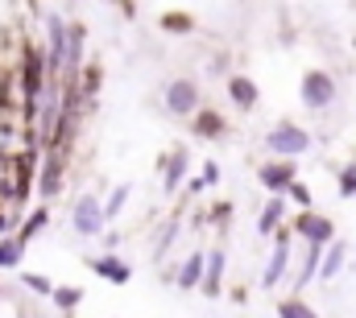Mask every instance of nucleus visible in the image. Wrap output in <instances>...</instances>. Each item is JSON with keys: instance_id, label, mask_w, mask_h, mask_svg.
Returning <instances> with one entry per match:
<instances>
[{"instance_id": "24", "label": "nucleus", "mask_w": 356, "mask_h": 318, "mask_svg": "<svg viewBox=\"0 0 356 318\" xmlns=\"http://www.w3.org/2000/svg\"><path fill=\"white\" fill-rule=\"evenodd\" d=\"M50 298H54L58 310H75V306L83 302V290H79V285H63V290H54Z\"/></svg>"}, {"instance_id": "16", "label": "nucleus", "mask_w": 356, "mask_h": 318, "mask_svg": "<svg viewBox=\"0 0 356 318\" xmlns=\"http://www.w3.org/2000/svg\"><path fill=\"white\" fill-rule=\"evenodd\" d=\"M282 219H286V207H282V199H269L266 207H261V219H257V232H261V236H273Z\"/></svg>"}, {"instance_id": "29", "label": "nucleus", "mask_w": 356, "mask_h": 318, "mask_svg": "<svg viewBox=\"0 0 356 318\" xmlns=\"http://www.w3.org/2000/svg\"><path fill=\"white\" fill-rule=\"evenodd\" d=\"M199 182H203V186H216V182H220V165H216V161H207V165H203V174H199Z\"/></svg>"}, {"instance_id": "11", "label": "nucleus", "mask_w": 356, "mask_h": 318, "mask_svg": "<svg viewBox=\"0 0 356 318\" xmlns=\"http://www.w3.org/2000/svg\"><path fill=\"white\" fill-rule=\"evenodd\" d=\"M286 244H290V232H277V248L269 252V265H266V273H261V285H266V290L277 285V277H282L286 265H290V248H286Z\"/></svg>"}, {"instance_id": "27", "label": "nucleus", "mask_w": 356, "mask_h": 318, "mask_svg": "<svg viewBox=\"0 0 356 318\" xmlns=\"http://www.w3.org/2000/svg\"><path fill=\"white\" fill-rule=\"evenodd\" d=\"M286 194H290V199H294V203H298V207H307V211H311V186H302V182H298V178H294V182H290V186H286Z\"/></svg>"}, {"instance_id": "13", "label": "nucleus", "mask_w": 356, "mask_h": 318, "mask_svg": "<svg viewBox=\"0 0 356 318\" xmlns=\"http://www.w3.org/2000/svg\"><path fill=\"white\" fill-rule=\"evenodd\" d=\"M83 37H88V29H83V25H67V58H63L67 75H75V71H79V62H83Z\"/></svg>"}, {"instance_id": "21", "label": "nucleus", "mask_w": 356, "mask_h": 318, "mask_svg": "<svg viewBox=\"0 0 356 318\" xmlns=\"http://www.w3.org/2000/svg\"><path fill=\"white\" fill-rule=\"evenodd\" d=\"M323 252H327V256L319 260V277H323V281H332V277H336V269H340V260H344V244H332V248H323Z\"/></svg>"}, {"instance_id": "28", "label": "nucleus", "mask_w": 356, "mask_h": 318, "mask_svg": "<svg viewBox=\"0 0 356 318\" xmlns=\"http://www.w3.org/2000/svg\"><path fill=\"white\" fill-rule=\"evenodd\" d=\"M58 190V161H50V169L42 174V194H54Z\"/></svg>"}, {"instance_id": "14", "label": "nucleus", "mask_w": 356, "mask_h": 318, "mask_svg": "<svg viewBox=\"0 0 356 318\" xmlns=\"http://www.w3.org/2000/svg\"><path fill=\"white\" fill-rule=\"evenodd\" d=\"M38 91H42V54L29 50V54H25V95H29V108H33Z\"/></svg>"}, {"instance_id": "2", "label": "nucleus", "mask_w": 356, "mask_h": 318, "mask_svg": "<svg viewBox=\"0 0 356 318\" xmlns=\"http://www.w3.org/2000/svg\"><path fill=\"white\" fill-rule=\"evenodd\" d=\"M336 91H340L336 79H332L327 71H319V67H315V71H307V75H302L298 99H302L311 112H323V108H332V103H336Z\"/></svg>"}, {"instance_id": "9", "label": "nucleus", "mask_w": 356, "mask_h": 318, "mask_svg": "<svg viewBox=\"0 0 356 318\" xmlns=\"http://www.w3.org/2000/svg\"><path fill=\"white\" fill-rule=\"evenodd\" d=\"M91 273L104 277V281H112V285H129V281H133V269H129L120 256H112V252H108V256H95V260H91Z\"/></svg>"}, {"instance_id": "25", "label": "nucleus", "mask_w": 356, "mask_h": 318, "mask_svg": "<svg viewBox=\"0 0 356 318\" xmlns=\"http://www.w3.org/2000/svg\"><path fill=\"white\" fill-rule=\"evenodd\" d=\"M336 194H340V199H356V161H348V165L340 169V178H336Z\"/></svg>"}, {"instance_id": "18", "label": "nucleus", "mask_w": 356, "mask_h": 318, "mask_svg": "<svg viewBox=\"0 0 356 318\" xmlns=\"http://www.w3.org/2000/svg\"><path fill=\"white\" fill-rule=\"evenodd\" d=\"M46 224H50V211H46V207H38V211H33V215H29V219L21 224V232H17V244L25 248L29 240H33L38 232H42V228H46Z\"/></svg>"}, {"instance_id": "12", "label": "nucleus", "mask_w": 356, "mask_h": 318, "mask_svg": "<svg viewBox=\"0 0 356 318\" xmlns=\"http://www.w3.org/2000/svg\"><path fill=\"white\" fill-rule=\"evenodd\" d=\"M228 99H232L241 112H253L257 99H261V91H257V83L249 79V75H232V79H228Z\"/></svg>"}, {"instance_id": "22", "label": "nucleus", "mask_w": 356, "mask_h": 318, "mask_svg": "<svg viewBox=\"0 0 356 318\" xmlns=\"http://www.w3.org/2000/svg\"><path fill=\"white\" fill-rule=\"evenodd\" d=\"M277 318H319L302 298H286V302H277Z\"/></svg>"}, {"instance_id": "4", "label": "nucleus", "mask_w": 356, "mask_h": 318, "mask_svg": "<svg viewBox=\"0 0 356 318\" xmlns=\"http://www.w3.org/2000/svg\"><path fill=\"white\" fill-rule=\"evenodd\" d=\"M294 232L307 240L311 248H327V244H336V224H332L327 215H315V211H302V215L294 219Z\"/></svg>"}, {"instance_id": "10", "label": "nucleus", "mask_w": 356, "mask_h": 318, "mask_svg": "<svg viewBox=\"0 0 356 318\" xmlns=\"http://www.w3.org/2000/svg\"><path fill=\"white\" fill-rule=\"evenodd\" d=\"M199 290L207 298H216L224 290V248H211V256H203V281H199Z\"/></svg>"}, {"instance_id": "20", "label": "nucleus", "mask_w": 356, "mask_h": 318, "mask_svg": "<svg viewBox=\"0 0 356 318\" xmlns=\"http://www.w3.org/2000/svg\"><path fill=\"white\" fill-rule=\"evenodd\" d=\"M166 33H191L195 29V17L191 12H162V21H158Z\"/></svg>"}, {"instance_id": "8", "label": "nucleus", "mask_w": 356, "mask_h": 318, "mask_svg": "<svg viewBox=\"0 0 356 318\" xmlns=\"http://www.w3.org/2000/svg\"><path fill=\"white\" fill-rule=\"evenodd\" d=\"M191 128H195V137H199V141H220V137L228 133V120H224L216 108H199Z\"/></svg>"}, {"instance_id": "5", "label": "nucleus", "mask_w": 356, "mask_h": 318, "mask_svg": "<svg viewBox=\"0 0 356 318\" xmlns=\"http://www.w3.org/2000/svg\"><path fill=\"white\" fill-rule=\"evenodd\" d=\"M75 232L83 240H91V236H99L104 232V207H99V199L95 194H79V203H75Z\"/></svg>"}, {"instance_id": "15", "label": "nucleus", "mask_w": 356, "mask_h": 318, "mask_svg": "<svg viewBox=\"0 0 356 318\" xmlns=\"http://www.w3.org/2000/svg\"><path fill=\"white\" fill-rule=\"evenodd\" d=\"M203 281V252H191L186 265L178 269V290H195Z\"/></svg>"}, {"instance_id": "26", "label": "nucleus", "mask_w": 356, "mask_h": 318, "mask_svg": "<svg viewBox=\"0 0 356 318\" xmlns=\"http://www.w3.org/2000/svg\"><path fill=\"white\" fill-rule=\"evenodd\" d=\"M21 285H29L33 294H42V298H50L54 294V281L50 277H42V273H21Z\"/></svg>"}, {"instance_id": "23", "label": "nucleus", "mask_w": 356, "mask_h": 318, "mask_svg": "<svg viewBox=\"0 0 356 318\" xmlns=\"http://www.w3.org/2000/svg\"><path fill=\"white\" fill-rule=\"evenodd\" d=\"M129 194H133V186H116V190H112V199H108V203H99V207H104V224L120 215V207L129 203Z\"/></svg>"}, {"instance_id": "19", "label": "nucleus", "mask_w": 356, "mask_h": 318, "mask_svg": "<svg viewBox=\"0 0 356 318\" xmlns=\"http://www.w3.org/2000/svg\"><path fill=\"white\" fill-rule=\"evenodd\" d=\"M21 256H25V248L17 244V236L0 240V269H17V265H21Z\"/></svg>"}, {"instance_id": "31", "label": "nucleus", "mask_w": 356, "mask_h": 318, "mask_svg": "<svg viewBox=\"0 0 356 318\" xmlns=\"http://www.w3.org/2000/svg\"><path fill=\"white\" fill-rule=\"evenodd\" d=\"M8 228H13V219H8V215H4V211H0V240L8 236Z\"/></svg>"}, {"instance_id": "17", "label": "nucleus", "mask_w": 356, "mask_h": 318, "mask_svg": "<svg viewBox=\"0 0 356 318\" xmlns=\"http://www.w3.org/2000/svg\"><path fill=\"white\" fill-rule=\"evenodd\" d=\"M182 174H186V153L178 149V153H170V158H166V178H162V190H166V194H175V190H178Z\"/></svg>"}, {"instance_id": "6", "label": "nucleus", "mask_w": 356, "mask_h": 318, "mask_svg": "<svg viewBox=\"0 0 356 318\" xmlns=\"http://www.w3.org/2000/svg\"><path fill=\"white\" fill-rule=\"evenodd\" d=\"M294 178H298V174H294V161H266V165L257 169V182L266 186L273 199H282V194H286V186H290Z\"/></svg>"}, {"instance_id": "7", "label": "nucleus", "mask_w": 356, "mask_h": 318, "mask_svg": "<svg viewBox=\"0 0 356 318\" xmlns=\"http://www.w3.org/2000/svg\"><path fill=\"white\" fill-rule=\"evenodd\" d=\"M46 33H50V54H46V67H50V75H58L63 71V58H67V21L63 17H46Z\"/></svg>"}, {"instance_id": "30", "label": "nucleus", "mask_w": 356, "mask_h": 318, "mask_svg": "<svg viewBox=\"0 0 356 318\" xmlns=\"http://www.w3.org/2000/svg\"><path fill=\"white\" fill-rule=\"evenodd\" d=\"M99 87V67H88V91H95Z\"/></svg>"}, {"instance_id": "3", "label": "nucleus", "mask_w": 356, "mask_h": 318, "mask_svg": "<svg viewBox=\"0 0 356 318\" xmlns=\"http://www.w3.org/2000/svg\"><path fill=\"white\" fill-rule=\"evenodd\" d=\"M162 103H166V112H170V116H195V112H199V83H195V79L166 83Z\"/></svg>"}, {"instance_id": "32", "label": "nucleus", "mask_w": 356, "mask_h": 318, "mask_svg": "<svg viewBox=\"0 0 356 318\" xmlns=\"http://www.w3.org/2000/svg\"><path fill=\"white\" fill-rule=\"evenodd\" d=\"M0 294H4V290H0Z\"/></svg>"}, {"instance_id": "1", "label": "nucleus", "mask_w": 356, "mask_h": 318, "mask_svg": "<svg viewBox=\"0 0 356 318\" xmlns=\"http://www.w3.org/2000/svg\"><path fill=\"white\" fill-rule=\"evenodd\" d=\"M266 149L273 153V161H294L298 153L311 149V133L298 128V124H290V120H282L277 128L266 133Z\"/></svg>"}]
</instances>
